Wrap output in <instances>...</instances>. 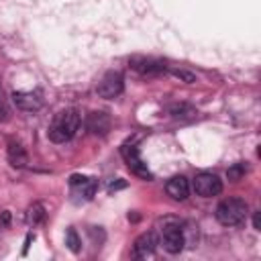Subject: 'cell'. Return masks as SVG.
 <instances>
[{"label": "cell", "instance_id": "cell-19", "mask_svg": "<svg viewBox=\"0 0 261 261\" xmlns=\"http://www.w3.org/2000/svg\"><path fill=\"white\" fill-rule=\"evenodd\" d=\"M171 73H173L175 77L184 80L186 84H194V82H196V75H194V73H190V71H186V69H173Z\"/></svg>", "mask_w": 261, "mask_h": 261}, {"label": "cell", "instance_id": "cell-14", "mask_svg": "<svg viewBox=\"0 0 261 261\" xmlns=\"http://www.w3.org/2000/svg\"><path fill=\"white\" fill-rule=\"evenodd\" d=\"M43 220H45V208H43V204H39V202L31 204L29 210H27V222H29L31 226H37V224H41Z\"/></svg>", "mask_w": 261, "mask_h": 261}, {"label": "cell", "instance_id": "cell-6", "mask_svg": "<svg viewBox=\"0 0 261 261\" xmlns=\"http://www.w3.org/2000/svg\"><path fill=\"white\" fill-rule=\"evenodd\" d=\"M122 90H124V77H122L120 71H108V73H104V77L98 82V88H96L98 96L100 98H106V100H112V98L120 96Z\"/></svg>", "mask_w": 261, "mask_h": 261}, {"label": "cell", "instance_id": "cell-17", "mask_svg": "<svg viewBox=\"0 0 261 261\" xmlns=\"http://www.w3.org/2000/svg\"><path fill=\"white\" fill-rule=\"evenodd\" d=\"M10 118V104H8V98H6V92L0 84V122H6Z\"/></svg>", "mask_w": 261, "mask_h": 261}, {"label": "cell", "instance_id": "cell-7", "mask_svg": "<svg viewBox=\"0 0 261 261\" xmlns=\"http://www.w3.org/2000/svg\"><path fill=\"white\" fill-rule=\"evenodd\" d=\"M128 65L139 71L141 75H157V73H163L167 69V65L161 61V59H155V57H145V55H133L128 59Z\"/></svg>", "mask_w": 261, "mask_h": 261}, {"label": "cell", "instance_id": "cell-16", "mask_svg": "<svg viewBox=\"0 0 261 261\" xmlns=\"http://www.w3.org/2000/svg\"><path fill=\"white\" fill-rule=\"evenodd\" d=\"M247 169H249L247 163H241V161H239V163H232V165L226 169V177H228L230 181H239V179H243V175L247 173Z\"/></svg>", "mask_w": 261, "mask_h": 261}, {"label": "cell", "instance_id": "cell-12", "mask_svg": "<svg viewBox=\"0 0 261 261\" xmlns=\"http://www.w3.org/2000/svg\"><path fill=\"white\" fill-rule=\"evenodd\" d=\"M155 247H157V237L153 232H143L141 237H137L133 249L137 257H149L155 253Z\"/></svg>", "mask_w": 261, "mask_h": 261}, {"label": "cell", "instance_id": "cell-9", "mask_svg": "<svg viewBox=\"0 0 261 261\" xmlns=\"http://www.w3.org/2000/svg\"><path fill=\"white\" fill-rule=\"evenodd\" d=\"M112 126V118L108 112L104 110H92L88 116H86V128L92 133V135H98V137H104L108 135Z\"/></svg>", "mask_w": 261, "mask_h": 261}, {"label": "cell", "instance_id": "cell-10", "mask_svg": "<svg viewBox=\"0 0 261 261\" xmlns=\"http://www.w3.org/2000/svg\"><path fill=\"white\" fill-rule=\"evenodd\" d=\"M12 102H14L16 108H20L24 112H37L43 106L41 94H37V92H14Z\"/></svg>", "mask_w": 261, "mask_h": 261}, {"label": "cell", "instance_id": "cell-13", "mask_svg": "<svg viewBox=\"0 0 261 261\" xmlns=\"http://www.w3.org/2000/svg\"><path fill=\"white\" fill-rule=\"evenodd\" d=\"M6 153H8V161H10L12 167H27V163H29V153H27V149H24L18 141H8Z\"/></svg>", "mask_w": 261, "mask_h": 261}, {"label": "cell", "instance_id": "cell-2", "mask_svg": "<svg viewBox=\"0 0 261 261\" xmlns=\"http://www.w3.org/2000/svg\"><path fill=\"white\" fill-rule=\"evenodd\" d=\"M249 214V206L243 198H226L216 206V220L222 226H239L247 220Z\"/></svg>", "mask_w": 261, "mask_h": 261}, {"label": "cell", "instance_id": "cell-20", "mask_svg": "<svg viewBox=\"0 0 261 261\" xmlns=\"http://www.w3.org/2000/svg\"><path fill=\"white\" fill-rule=\"evenodd\" d=\"M253 224H255V228H257V230L261 228V220H259V212H255V216H253Z\"/></svg>", "mask_w": 261, "mask_h": 261}, {"label": "cell", "instance_id": "cell-1", "mask_svg": "<svg viewBox=\"0 0 261 261\" xmlns=\"http://www.w3.org/2000/svg\"><path fill=\"white\" fill-rule=\"evenodd\" d=\"M80 124H82L80 110L77 108H65V110H61V112L55 114V118H53V122H51V126L47 130V135H49V139L53 143H65V141H69L77 133Z\"/></svg>", "mask_w": 261, "mask_h": 261}, {"label": "cell", "instance_id": "cell-18", "mask_svg": "<svg viewBox=\"0 0 261 261\" xmlns=\"http://www.w3.org/2000/svg\"><path fill=\"white\" fill-rule=\"evenodd\" d=\"M65 245L73 251V253H77L80 251V237H77V232H75V228H67V234H65Z\"/></svg>", "mask_w": 261, "mask_h": 261}, {"label": "cell", "instance_id": "cell-8", "mask_svg": "<svg viewBox=\"0 0 261 261\" xmlns=\"http://www.w3.org/2000/svg\"><path fill=\"white\" fill-rule=\"evenodd\" d=\"M69 186H71V192L77 200H92L96 190H98V179L88 177V175H71Z\"/></svg>", "mask_w": 261, "mask_h": 261}, {"label": "cell", "instance_id": "cell-4", "mask_svg": "<svg viewBox=\"0 0 261 261\" xmlns=\"http://www.w3.org/2000/svg\"><path fill=\"white\" fill-rule=\"evenodd\" d=\"M120 155H122L124 163L128 165V169H130L133 173H137L139 177H143V179H147V181H149V179H153V173L149 171L147 163L143 161V157H141V153H139L137 145H133V143L122 145V147H120Z\"/></svg>", "mask_w": 261, "mask_h": 261}, {"label": "cell", "instance_id": "cell-5", "mask_svg": "<svg viewBox=\"0 0 261 261\" xmlns=\"http://www.w3.org/2000/svg\"><path fill=\"white\" fill-rule=\"evenodd\" d=\"M194 192L202 198H212V196H218L222 192V179L216 175V173H208V171H202L194 177V184H192Z\"/></svg>", "mask_w": 261, "mask_h": 261}, {"label": "cell", "instance_id": "cell-3", "mask_svg": "<svg viewBox=\"0 0 261 261\" xmlns=\"http://www.w3.org/2000/svg\"><path fill=\"white\" fill-rule=\"evenodd\" d=\"M161 243H163V249L171 255L179 253L186 245V234H184V228L177 220H165L163 228H161Z\"/></svg>", "mask_w": 261, "mask_h": 261}, {"label": "cell", "instance_id": "cell-15", "mask_svg": "<svg viewBox=\"0 0 261 261\" xmlns=\"http://www.w3.org/2000/svg\"><path fill=\"white\" fill-rule=\"evenodd\" d=\"M169 114L173 118H179V120H186V118H194L196 116V108L190 106V104H173L169 108Z\"/></svg>", "mask_w": 261, "mask_h": 261}, {"label": "cell", "instance_id": "cell-11", "mask_svg": "<svg viewBox=\"0 0 261 261\" xmlns=\"http://www.w3.org/2000/svg\"><path fill=\"white\" fill-rule=\"evenodd\" d=\"M165 192L173 198V200H186L190 196V181L184 175H173L167 184H165Z\"/></svg>", "mask_w": 261, "mask_h": 261}]
</instances>
